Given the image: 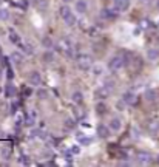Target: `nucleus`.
<instances>
[{
	"label": "nucleus",
	"mask_w": 159,
	"mask_h": 167,
	"mask_svg": "<svg viewBox=\"0 0 159 167\" xmlns=\"http://www.w3.org/2000/svg\"><path fill=\"white\" fill-rule=\"evenodd\" d=\"M76 62H77V67L81 70H90L93 67V57L90 54H79L76 57Z\"/></svg>",
	"instance_id": "f257e3e1"
},
{
	"label": "nucleus",
	"mask_w": 159,
	"mask_h": 167,
	"mask_svg": "<svg viewBox=\"0 0 159 167\" xmlns=\"http://www.w3.org/2000/svg\"><path fill=\"white\" fill-rule=\"evenodd\" d=\"M124 65H125V60H124V57L121 54H118V56H113V57L110 59L108 68H110V71H119Z\"/></svg>",
	"instance_id": "f03ea898"
},
{
	"label": "nucleus",
	"mask_w": 159,
	"mask_h": 167,
	"mask_svg": "<svg viewBox=\"0 0 159 167\" xmlns=\"http://www.w3.org/2000/svg\"><path fill=\"white\" fill-rule=\"evenodd\" d=\"M122 101L125 102L127 105H136V102H138V96L135 95L133 91H125L122 95Z\"/></svg>",
	"instance_id": "7ed1b4c3"
},
{
	"label": "nucleus",
	"mask_w": 159,
	"mask_h": 167,
	"mask_svg": "<svg viewBox=\"0 0 159 167\" xmlns=\"http://www.w3.org/2000/svg\"><path fill=\"white\" fill-rule=\"evenodd\" d=\"M113 3L119 13H125L130 8V0H113Z\"/></svg>",
	"instance_id": "20e7f679"
},
{
	"label": "nucleus",
	"mask_w": 159,
	"mask_h": 167,
	"mask_svg": "<svg viewBox=\"0 0 159 167\" xmlns=\"http://www.w3.org/2000/svg\"><path fill=\"white\" fill-rule=\"evenodd\" d=\"M111 91H113L111 87H108V85H102L98 91H96V96H98L99 99H105V98H108V96L111 95Z\"/></svg>",
	"instance_id": "39448f33"
},
{
	"label": "nucleus",
	"mask_w": 159,
	"mask_h": 167,
	"mask_svg": "<svg viewBox=\"0 0 159 167\" xmlns=\"http://www.w3.org/2000/svg\"><path fill=\"white\" fill-rule=\"evenodd\" d=\"M28 81H30L31 85H40V82H42L40 73H39V71H31L30 76H28Z\"/></svg>",
	"instance_id": "423d86ee"
},
{
	"label": "nucleus",
	"mask_w": 159,
	"mask_h": 167,
	"mask_svg": "<svg viewBox=\"0 0 159 167\" xmlns=\"http://www.w3.org/2000/svg\"><path fill=\"white\" fill-rule=\"evenodd\" d=\"M136 158H138V163H141V164H148L153 160V156L150 153H147V152H139Z\"/></svg>",
	"instance_id": "0eeeda50"
},
{
	"label": "nucleus",
	"mask_w": 159,
	"mask_h": 167,
	"mask_svg": "<svg viewBox=\"0 0 159 167\" xmlns=\"http://www.w3.org/2000/svg\"><path fill=\"white\" fill-rule=\"evenodd\" d=\"M110 133H111L110 125H105V124L98 125V135H99L101 138H108V136H110Z\"/></svg>",
	"instance_id": "6e6552de"
},
{
	"label": "nucleus",
	"mask_w": 159,
	"mask_h": 167,
	"mask_svg": "<svg viewBox=\"0 0 159 167\" xmlns=\"http://www.w3.org/2000/svg\"><path fill=\"white\" fill-rule=\"evenodd\" d=\"M108 125H110V128H111V132H119V130L122 128V122H121L119 118H111Z\"/></svg>",
	"instance_id": "1a4fd4ad"
},
{
	"label": "nucleus",
	"mask_w": 159,
	"mask_h": 167,
	"mask_svg": "<svg viewBox=\"0 0 159 167\" xmlns=\"http://www.w3.org/2000/svg\"><path fill=\"white\" fill-rule=\"evenodd\" d=\"M74 8H76V11H77L79 14H85L87 9H88V5H87L85 0H77L76 5H74Z\"/></svg>",
	"instance_id": "9d476101"
},
{
	"label": "nucleus",
	"mask_w": 159,
	"mask_h": 167,
	"mask_svg": "<svg viewBox=\"0 0 159 167\" xmlns=\"http://www.w3.org/2000/svg\"><path fill=\"white\" fill-rule=\"evenodd\" d=\"M148 130L152 135H158L159 133V119H153L152 122L148 124Z\"/></svg>",
	"instance_id": "9b49d317"
},
{
	"label": "nucleus",
	"mask_w": 159,
	"mask_h": 167,
	"mask_svg": "<svg viewBox=\"0 0 159 167\" xmlns=\"http://www.w3.org/2000/svg\"><path fill=\"white\" fill-rule=\"evenodd\" d=\"M11 60H13V63H16V65H20V63L23 62V54L19 53V51L11 53Z\"/></svg>",
	"instance_id": "f8f14e48"
},
{
	"label": "nucleus",
	"mask_w": 159,
	"mask_h": 167,
	"mask_svg": "<svg viewBox=\"0 0 159 167\" xmlns=\"http://www.w3.org/2000/svg\"><path fill=\"white\" fill-rule=\"evenodd\" d=\"M59 13H60V17L64 19V20H65V19H67L68 16H71V14H73V13H71V9H70L67 5H64V6H62V8L59 9Z\"/></svg>",
	"instance_id": "ddd939ff"
},
{
	"label": "nucleus",
	"mask_w": 159,
	"mask_h": 167,
	"mask_svg": "<svg viewBox=\"0 0 159 167\" xmlns=\"http://www.w3.org/2000/svg\"><path fill=\"white\" fill-rule=\"evenodd\" d=\"M64 127H65L67 130H73V128L76 127V122H74V119H71V118H67V119L64 121Z\"/></svg>",
	"instance_id": "4468645a"
},
{
	"label": "nucleus",
	"mask_w": 159,
	"mask_h": 167,
	"mask_svg": "<svg viewBox=\"0 0 159 167\" xmlns=\"http://www.w3.org/2000/svg\"><path fill=\"white\" fill-rule=\"evenodd\" d=\"M158 56H159V53H158V50H155V48H152V50L147 51V57H148L150 60H156Z\"/></svg>",
	"instance_id": "2eb2a0df"
},
{
	"label": "nucleus",
	"mask_w": 159,
	"mask_h": 167,
	"mask_svg": "<svg viewBox=\"0 0 159 167\" xmlns=\"http://www.w3.org/2000/svg\"><path fill=\"white\" fill-rule=\"evenodd\" d=\"M84 101V95L81 91H74L73 93V102H76V104H81V102Z\"/></svg>",
	"instance_id": "dca6fc26"
},
{
	"label": "nucleus",
	"mask_w": 159,
	"mask_h": 167,
	"mask_svg": "<svg viewBox=\"0 0 159 167\" xmlns=\"http://www.w3.org/2000/svg\"><path fill=\"white\" fill-rule=\"evenodd\" d=\"M10 19V11L6 8H2L0 9V20H8Z\"/></svg>",
	"instance_id": "f3484780"
},
{
	"label": "nucleus",
	"mask_w": 159,
	"mask_h": 167,
	"mask_svg": "<svg viewBox=\"0 0 159 167\" xmlns=\"http://www.w3.org/2000/svg\"><path fill=\"white\" fill-rule=\"evenodd\" d=\"M64 22H65V23H67L68 26H73V25L76 23V16H74V14H71V16H68V17L65 19V20H64Z\"/></svg>",
	"instance_id": "a211bd4d"
},
{
	"label": "nucleus",
	"mask_w": 159,
	"mask_h": 167,
	"mask_svg": "<svg viewBox=\"0 0 159 167\" xmlns=\"http://www.w3.org/2000/svg\"><path fill=\"white\" fill-rule=\"evenodd\" d=\"M43 59H45V62H53L54 60V54H53V51H47L45 56H43Z\"/></svg>",
	"instance_id": "6ab92c4d"
},
{
	"label": "nucleus",
	"mask_w": 159,
	"mask_h": 167,
	"mask_svg": "<svg viewBox=\"0 0 159 167\" xmlns=\"http://www.w3.org/2000/svg\"><path fill=\"white\" fill-rule=\"evenodd\" d=\"M10 39H11V42H14V43H19V42H20L19 34H16L14 31H11V33H10Z\"/></svg>",
	"instance_id": "aec40b11"
},
{
	"label": "nucleus",
	"mask_w": 159,
	"mask_h": 167,
	"mask_svg": "<svg viewBox=\"0 0 159 167\" xmlns=\"http://www.w3.org/2000/svg\"><path fill=\"white\" fill-rule=\"evenodd\" d=\"M37 96H39L40 99H47L48 93H47V90H43V88H39V90H37Z\"/></svg>",
	"instance_id": "412c9836"
},
{
	"label": "nucleus",
	"mask_w": 159,
	"mask_h": 167,
	"mask_svg": "<svg viewBox=\"0 0 159 167\" xmlns=\"http://www.w3.org/2000/svg\"><path fill=\"white\" fill-rule=\"evenodd\" d=\"M145 96H147V99H148V101H155V99H156V93H155V91H152V90H148Z\"/></svg>",
	"instance_id": "4be33fe9"
},
{
	"label": "nucleus",
	"mask_w": 159,
	"mask_h": 167,
	"mask_svg": "<svg viewBox=\"0 0 159 167\" xmlns=\"http://www.w3.org/2000/svg\"><path fill=\"white\" fill-rule=\"evenodd\" d=\"M96 110H98V113H105V110H107V107H105V104H99L96 105Z\"/></svg>",
	"instance_id": "5701e85b"
},
{
	"label": "nucleus",
	"mask_w": 159,
	"mask_h": 167,
	"mask_svg": "<svg viewBox=\"0 0 159 167\" xmlns=\"http://www.w3.org/2000/svg\"><path fill=\"white\" fill-rule=\"evenodd\" d=\"M10 155H11L10 148H3V150H2V156H3V160H10Z\"/></svg>",
	"instance_id": "b1692460"
},
{
	"label": "nucleus",
	"mask_w": 159,
	"mask_h": 167,
	"mask_svg": "<svg viewBox=\"0 0 159 167\" xmlns=\"http://www.w3.org/2000/svg\"><path fill=\"white\" fill-rule=\"evenodd\" d=\"M23 50H25L26 53H28V54H33V53H34V50H33V46H31L30 43H25V45H23Z\"/></svg>",
	"instance_id": "393cba45"
},
{
	"label": "nucleus",
	"mask_w": 159,
	"mask_h": 167,
	"mask_svg": "<svg viewBox=\"0 0 159 167\" xmlns=\"http://www.w3.org/2000/svg\"><path fill=\"white\" fill-rule=\"evenodd\" d=\"M93 71H94L96 76H99V74L102 73V68H101V67H94V70H93Z\"/></svg>",
	"instance_id": "a878e982"
},
{
	"label": "nucleus",
	"mask_w": 159,
	"mask_h": 167,
	"mask_svg": "<svg viewBox=\"0 0 159 167\" xmlns=\"http://www.w3.org/2000/svg\"><path fill=\"white\" fill-rule=\"evenodd\" d=\"M79 152H81V148H79L77 145H74V148H73V153H79Z\"/></svg>",
	"instance_id": "bb28decb"
},
{
	"label": "nucleus",
	"mask_w": 159,
	"mask_h": 167,
	"mask_svg": "<svg viewBox=\"0 0 159 167\" xmlns=\"http://www.w3.org/2000/svg\"><path fill=\"white\" fill-rule=\"evenodd\" d=\"M23 93H25V95H31V88H25Z\"/></svg>",
	"instance_id": "cd10ccee"
},
{
	"label": "nucleus",
	"mask_w": 159,
	"mask_h": 167,
	"mask_svg": "<svg viewBox=\"0 0 159 167\" xmlns=\"http://www.w3.org/2000/svg\"><path fill=\"white\" fill-rule=\"evenodd\" d=\"M43 43H45V45H48V46H50V40H48V39H43Z\"/></svg>",
	"instance_id": "c85d7f7f"
},
{
	"label": "nucleus",
	"mask_w": 159,
	"mask_h": 167,
	"mask_svg": "<svg viewBox=\"0 0 159 167\" xmlns=\"http://www.w3.org/2000/svg\"><path fill=\"white\" fill-rule=\"evenodd\" d=\"M70 2H71V0H64V3H70Z\"/></svg>",
	"instance_id": "c756f323"
},
{
	"label": "nucleus",
	"mask_w": 159,
	"mask_h": 167,
	"mask_svg": "<svg viewBox=\"0 0 159 167\" xmlns=\"http://www.w3.org/2000/svg\"><path fill=\"white\" fill-rule=\"evenodd\" d=\"M0 3H2V0H0Z\"/></svg>",
	"instance_id": "7c9ffc66"
}]
</instances>
